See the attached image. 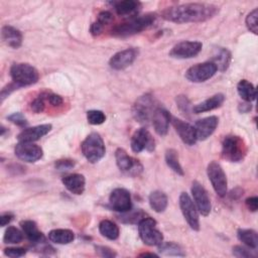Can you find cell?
<instances>
[{"mask_svg": "<svg viewBox=\"0 0 258 258\" xmlns=\"http://www.w3.org/2000/svg\"><path fill=\"white\" fill-rule=\"evenodd\" d=\"M219 12V7L208 3H185L170 6L161 12V17L175 23L203 22L213 18Z\"/></svg>", "mask_w": 258, "mask_h": 258, "instance_id": "6da1fadb", "label": "cell"}, {"mask_svg": "<svg viewBox=\"0 0 258 258\" xmlns=\"http://www.w3.org/2000/svg\"><path fill=\"white\" fill-rule=\"evenodd\" d=\"M156 15L153 13L130 17L128 20L113 26L111 29V34L116 37H127L134 35L150 27L154 23Z\"/></svg>", "mask_w": 258, "mask_h": 258, "instance_id": "7a4b0ae2", "label": "cell"}, {"mask_svg": "<svg viewBox=\"0 0 258 258\" xmlns=\"http://www.w3.org/2000/svg\"><path fill=\"white\" fill-rule=\"evenodd\" d=\"M248 148L245 141L238 135H227L222 141V156L230 162L242 161Z\"/></svg>", "mask_w": 258, "mask_h": 258, "instance_id": "3957f363", "label": "cell"}, {"mask_svg": "<svg viewBox=\"0 0 258 258\" xmlns=\"http://www.w3.org/2000/svg\"><path fill=\"white\" fill-rule=\"evenodd\" d=\"M81 150L85 158L90 163H97L104 157L106 153L104 140L97 132L90 133L83 140L81 144Z\"/></svg>", "mask_w": 258, "mask_h": 258, "instance_id": "277c9868", "label": "cell"}, {"mask_svg": "<svg viewBox=\"0 0 258 258\" xmlns=\"http://www.w3.org/2000/svg\"><path fill=\"white\" fill-rule=\"evenodd\" d=\"M10 76L17 86L25 87L35 84L39 79L38 71L26 62H16L10 68Z\"/></svg>", "mask_w": 258, "mask_h": 258, "instance_id": "5b68a950", "label": "cell"}, {"mask_svg": "<svg viewBox=\"0 0 258 258\" xmlns=\"http://www.w3.org/2000/svg\"><path fill=\"white\" fill-rule=\"evenodd\" d=\"M157 223L150 217H143L138 222V233L142 242L148 246H158L163 242V235L156 227Z\"/></svg>", "mask_w": 258, "mask_h": 258, "instance_id": "8992f818", "label": "cell"}, {"mask_svg": "<svg viewBox=\"0 0 258 258\" xmlns=\"http://www.w3.org/2000/svg\"><path fill=\"white\" fill-rule=\"evenodd\" d=\"M155 108L156 106L154 104L152 96L149 94H145L143 96H140L135 101L132 107V115L137 122L141 124H147L152 119Z\"/></svg>", "mask_w": 258, "mask_h": 258, "instance_id": "52a82bcc", "label": "cell"}, {"mask_svg": "<svg viewBox=\"0 0 258 258\" xmlns=\"http://www.w3.org/2000/svg\"><path fill=\"white\" fill-rule=\"evenodd\" d=\"M116 164L120 171L129 176H138L143 171V165L141 162L130 156L123 148H118L115 151Z\"/></svg>", "mask_w": 258, "mask_h": 258, "instance_id": "ba28073f", "label": "cell"}, {"mask_svg": "<svg viewBox=\"0 0 258 258\" xmlns=\"http://www.w3.org/2000/svg\"><path fill=\"white\" fill-rule=\"evenodd\" d=\"M207 174L216 194L223 198L227 195L228 180L223 167L217 161H211L207 167Z\"/></svg>", "mask_w": 258, "mask_h": 258, "instance_id": "9c48e42d", "label": "cell"}, {"mask_svg": "<svg viewBox=\"0 0 258 258\" xmlns=\"http://www.w3.org/2000/svg\"><path fill=\"white\" fill-rule=\"evenodd\" d=\"M179 208L182 213V216L188 226L194 231L200 230V219H199V212L195 206L194 201L188 196V194L182 191L179 196Z\"/></svg>", "mask_w": 258, "mask_h": 258, "instance_id": "30bf717a", "label": "cell"}, {"mask_svg": "<svg viewBox=\"0 0 258 258\" xmlns=\"http://www.w3.org/2000/svg\"><path fill=\"white\" fill-rule=\"evenodd\" d=\"M218 69L214 62L205 61L201 63H197L190 68H188L185 72V78L192 83H203L211 79L216 73Z\"/></svg>", "mask_w": 258, "mask_h": 258, "instance_id": "8fae6325", "label": "cell"}, {"mask_svg": "<svg viewBox=\"0 0 258 258\" xmlns=\"http://www.w3.org/2000/svg\"><path fill=\"white\" fill-rule=\"evenodd\" d=\"M190 191H191L194 203H195V206H196L198 212L202 216L207 217L211 213V210H212L211 200H210L207 189L204 187V185L202 183L195 180V181H192Z\"/></svg>", "mask_w": 258, "mask_h": 258, "instance_id": "7c38bea8", "label": "cell"}, {"mask_svg": "<svg viewBox=\"0 0 258 258\" xmlns=\"http://www.w3.org/2000/svg\"><path fill=\"white\" fill-rule=\"evenodd\" d=\"M203 48V43L201 41H189L183 40L177 42L172 46L169 51V56L178 59L191 58L198 55Z\"/></svg>", "mask_w": 258, "mask_h": 258, "instance_id": "4fadbf2b", "label": "cell"}, {"mask_svg": "<svg viewBox=\"0 0 258 258\" xmlns=\"http://www.w3.org/2000/svg\"><path fill=\"white\" fill-rule=\"evenodd\" d=\"M131 149L135 153H139L143 150L149 152L155 149V140L146 128L137 129L131 137Z\"/></svg>", "mask_w": 258, "mask_h": 258, "instance_id": "5bb4252c", "label": "cell"}, {"mask_svg": "<svg viewBox=\"0 0 258 258\" xmlns=\"http://www.w3.org/2000/svg\"><path fill=\"white\" fill-rule=\"evenodd\" d=\"M109 206L112 210L119 213H127L132 208L131 195L123 187L114 188L109 197Z\"/></svg>", "mask_w": 258, "mask_h": 258, "instance_id": "9a60e30c", "label": "cell"}, {"mask_svg": "<svg viewBox=\"0 0 258 258\" xmlns=\"http://www.w3.org/2000/svg\"><path fill=\"white\" fill-rule=\"evenodd\" d=\"M14 153L20 160L25 162H30V163L36 162L43 155L42 148L39 145L34 144L33 142H20V141L15 145Z\"/></svg>", "mask_w": 258, "mask_h": 258, "instance_id": "2e32d148", "label": "cell"}, {"mask_svg": "<svg viewBox=\"0 0 258 258\" xmlns=\"http://www.w3.org/2000/svg\"><path fill=\"white\" fill-rule=\"evenodd\" d=\"M138 54V50L136 48H126L120 50L113 54V56L109 60V66L111 69L116 71H121L129 66H131L136 59Z\"/></svg>", "mask_w": 258, "mask_h": 258, "instance_id": "e0dca14e", "label": "cell"}, {"mask_svg": "<svg viewBox=\"0 0 258 258\" xmlns=\"http://www.w3.org/2000/svg\"><path fill=\"white\" fill-rule=\"evenodd\" d=\"M171 124L182 142L186 145H194L197 142L196 130L192 125L175 117H171Z\"/></svg>", "mask_w": 258, "mask_h": 258, "instance_id": "ac0fdd59", "label": "cell"}, {"mask_svg": "<svg viewBox=\"0 0 258 258\" xmlns=\"http://www.w3.org/2000/svg\"><path fill=\"white\" fill-rule=\"evenodd\" d=\"M219 124V118L217 116H209L203 119H200L195 124V130L198 140L208 139L216 130Z\"/></svg>", "mask_w": 258, "mask_h": 258, "instance_id": "d6986e66", "label": "cell"}, {"mask_svg": "<svg viewBox=\"0 0 258 258\" xmlns=\"http://www.w3.org/2000/svg\"><path fill=\"white\" fill-rule=\"evenodd\" d=\"M151 121L155 132L160 136H164L168 132L169 123L171 121V115L164 108L156 107L152 115Z\"/></svg>", "mask_w": 258, "mask_h": 258, "instance_id": "ffe728a7", "label": "cell"}, {"mask_svg": "<svg viewBox=\"0 0 258 258\" xmlns=\"http://www.w3.org/2000/svg\"><path fill=\"white\" fill-rule=\"evenodd\" d=\"M51 124H41L33 127L24 128L18 134L17 139L20 142H34L46 135L51 130Z\"/></svg>", "mask_w": 258, "mask_h": 258, "instance_id": "44dd1931", "label": "cell"}, {"mask_svg": "<svg viewBox=\"0 0 258 258\" xmlns=\"http://www.w3.org/2000/svg\"><path fill=\"white\" fill-rule=\"evenodd\" d=\"M66 188L74 195H82L86 187V178L81 173H72L62 177L61 179Z\"/></svg>", "mask_w": 258, "mask_h": 258, "instance_id": "7402d4cb", "label": "cell"}, {"mask_svg": "<svg viewBox=\"0 0 258 258\" xmlns=\"http://www.w3.org/2000/svg\"><path fill=\"white\" fill-rule=\"evenodd\" d=\"M2 40L12 48H18L22 44V33L19 29L11 26L4 25L1 29Z\"/></svg>", "mask_w": 258, "mask_h": 258, "instance_id": "603a6c76", "label": "cell"}, {"mask_svg": "<svg viewBox=\"0 0 258 258\" xmlns=\"http://www.w3.org/2000/svg\"><path fill=\"white\" fill-rule=\"evenodd\" d=\"M20 227L25 237L34 244H40L44 242V235L39 231L36 223L31 220H24L20 222Z\"/></svg>", "mask_w": 258, "mask_h": 258, "instance_id": "cb8c5ba5", "label": "cell"}, {"mask_svg": "<svg viewBox=\"0 0 258 258\" xmlns=\"http://www.w3.org/2000/svg\"><path fill=\"white\" fill-rule=\"evenodd\" d=\"M224 101H225V96L223 94H221V93L215 94L214 96L210 97L209 99L194 106L191 108V111L195 114H201L204 112L212 111V110H215V109L221 107L222 104L224 103Z\"/></svg>", "mask_w": 258, "mask_h": 258, "instance_id": "d4e9b609", "label": "cell"}, {"mask_svg": "<svg viewBox=\"0 0 258 258\" xmlns=\"http://www.w3.org/2000/svg\"><path fill=\"white\" fill-rule=\"evenodd\" d=\"M111 4L113 5L116 13L120 16H126V15L133 14L141 6V3L139 1H135V0L116 1V2H112Z\"/></svg>", "mask_w": 258, "mask_h": 258, "instance_id": "484cf974", "label": "cell"}, {"mask_svg": "<svg viewBox=\"0 0 258 258\" xmlns=\"http://www.w3.org/2000/svg\"><path fill=\"white\" fill-rule=\"evenodd\" d=\"M148 201L151 209L156 213H162L167 208V204H168L167 196L161 190L156 189L151 191L149 195Z\"/></svg>", "mask_w": 258, "mask_h": 258, "instance_id": "4316f807", "label": "cell"}, {"mask_svg": "<svg viewBox=\"0 0 258 258\" xmlns=\"http://www.w3.org/2000/svg\"><path fill=\"white\" fill-rule=\"evenodd\" d=\"M48 239L50 242L66 245L70 244L75 239V234L69 229H53L48 233Z\"/></svg>", "mask_w": 258, "mask_h": 258, "instance_id": "83f0119b", "label": "cell"}, {"mask_svg": "<svg viewBox=\"0 0 258 258\" xmlns=\"http://www.w3.org/2000/svg\"><path fill=\"white\" fill-rule=\"evenodd\" d=\"M211 61L216 64L218 71L225 72L231 62V52L227 48L219 47L216 53L213 55Z\"/></svg>", "mask_w": 258, "mask_h": 258, "instance_id": "f1b7e54d", "label": "cell"}, {"mask_svg": "<svg viewBox=\"0 0 258 258\" xmlns=\"http://www.w3.org/2000/svg\"><path fill=\"white\" fill-rule=\"evenodd\" d=\"M238 239L252 250H256L258 247L257 232L252 229H239L237 231Z\"/></svg>", "mask_w": 258, "mask_h": 258, "instance_id": "f546056e", "label": "cell"}, {"mask_svg": "<svg viewBox=\"0 0 258 258\" xmlns=\"http://www.w3.org/2000/svg\"><path fill=\"white\" fill-rule=\"evenodd\" d=\"M239 96L245 101L251 103L256 99V88L247 80H241L237 85Z\"/></svg>", "mask_w": 258, "mask_h": 258, "instance_id": "4dcf8cb0", "label": "cell"}, {"mask_svg": "<svg viewBox=\"0 0 258 258\" xmlns=\"http://www.w3.org/2000/svg\"><path fill=\"white\" fill-rule=\"evenodd\" d=\"M99 231L103 237L109 240H116L120 234L118 226L110 220L101 221L99 224Z\"/></svg>", "mask_w": 258, "mask_h": 258, "instance_id": "1f68e13d", "label": "cell"}, {"mask_svg": "<svg viewBox=\"0 0 258 258\" xmlns=\"http://www.w3.org/2000/svg\"><path fill=\"white\" fill-rule=\"evenodd\" d=\"M165 162L167 164V166L174 171L175 173L179 174V175H183V169L182 166L179 163V159H178V154L177 151L175 149L169 148L165 151Z\"/></svg>", "mask_w": 258, "mask_h": 258, "instance_id": "d6a6232c", "label": "cell"}, {"mask_svg": "<svg viewBox=\"0 0 258 258\" xmlns=\"http://www.w3.org/2000/svg\"><path fill=\"white\" fill-rule=\"evenodd\" d=\"M158 251L161 254L168 255V256H184L185 255L182 248L174 242H162L161 244L158 245Z\"/></svg>", "mask_w": 258, "mask_h": 258, "instance_id": "836d02e7", "label": "cell"}, {"mask_svg": "<svg viewBox=\"0 0 258 258\" xmlns=\"http://www.w3.org/2000/svg\"><path fill=\"white\" fill-rule=\"evenodd\" d=\"M23 240V232L13 226H8L3 236V242L6 244H19Z\"/></svg>", "mask_w": 258, "mask_h": 258, "instance_id": "e575fe53", "label": "cell"}, {"mask_svg": "<svg viewBox=\"0 0 258 258\" xmlns=\"http://www.w3.org/2000/svg\"><path fill=\"white\" fill-rule=\"evenodd\" d=\"M258 8H254L251 12L248 13L245 19L247 28L254 34L258 33Z\"/></svg>", "mask_w": 258, "mask_h": 258, "instance_id": "d590c367", "label": "cell"}, {"mask_svg": "<svg viewBox=\"0 0 258 258\" xmlns=\"http://www.w3.org/2000/svg\"><path fill=\"white\" fill-rule=\"evenodd\" d=\"M87 120L91 125H101L106 121V115L101 110H89Z\"/></svg>", "mask_w": 258, "mask_h": 258, "instance_id": "8d00e7d4", "label": "cell"}, {"mask_svg": "<svg viewBox=\"0 0 258 258\" xmlns=\"http://www.w3.org/2000/svg\"><path fill=\"white\" fill-rule=\"evenodd\" d=\"M46 95L47 93L41 94L38 97H36L31 103H30V109L38 114V113H42L45 109V100H46Z\"/></svg>", "mask_w": 258, "mask_h": 258, "instance_id": "74e56055", "label": "cell"}, {"mask_svg": "<svg viewBox=\"0 0 258 258\" xmlns=\"http://www.w3.org/2000/svg\"><path fill=\"white\" fill-rule=\"evenodd\" d=\"M233 255L238 257V258H250V257H255L256 255L252 253L250 248H246L240 245L234 246L233 247Z\"/></svg>", "mask_w": 258, "mask_h": 258, "instance_id": "f35d334b", "label": "cell"}, {"mask_svg": "<svg viewBox=\"0 0 258 258\" xmlns=\"http://www.w3.org/2000/svg\"><path fill=\"white\" fill-rule=\"evenodd\" d=\"M175 101H176V104H177L178 109H179L183 114L189 113V111H190V102H189V100L187 99L186 96L179 95V96L176 97Z\"/></svg>", "mask_w": 258, "mask_h": 258, "instance_id": "ab89813d", "label": "cell"}, {"mask_svg": "<svg viewBox=\"0 0 258 258\" xmlns=\"http://www.w3.org/2000/svg\"><path fill=\"white\" fill-rule=\"evenodd\" d=\"M4 255L11 257V258H17L24 256L26 254V249L22 247H8L4 249Z\"/></svg>", "mask_w": 258, "mask_h": 258, "instance_id": "60d3db41", "label": "cell"}, {"mask_svg": "<svg viewBox=\"0 0 258 258\" xmlns=\"http://www.w3.org/2000/svg\"><path fill=\"white\" fill-rule=\"evenodd\" d=\"M7 119H8L11 123H13V124H15V125H17V126L24 127V126L27 125V120H26L25 116H24L22 113H20V112H16V113H13V114L9 115V116L7 117Z\"/></svg>", "mask_w": 258, "mask_h": 258, "instance_id": "b9f144b4", "label": "cell"}, {"mask_svg": "<svg viewBox=\"0 0 258 258\" xmlns=\"http://www.w3.org/2000/svg\"><path fill=\"white\" fill-rule=\"evenodd\" d=\"M75 165H76L75 160L69 159V158L58 159L54 163L55 168L58 170H69V169H72L73 167H75Z\"/></svg>", "mask_w": 258, "mask_h": 258, "instance_id": "7bdbcfd3", "label": "cell"}, {"mask_svg": "<svg viewBox=\"0 0 258 258\" xmlns=\"http://www.w3.org/2000/svg\"><path fill=\"white\" fill-rule=\"evenodd\" d=\"M112 19H113L112 13H111L110 11H106V10L101 11V12L98 14V17H97V21H98L100 24H102L104 27H105L106 25H108L109 23H111Z\"/></svg>", "mask_w": 258, "mask_h": 258, "instance_id": "ee69618b", "label": "cell"}, {"mask_svg": "<svg viewBox=\"0 0 258 258\" xmlns=\"http://www.w3.org/2000/svg\"><path fill=\"white\" fill-rule=\"evenodd\" d=\"M96 252L102 257H115L116 253L109 247L106 246H96Z\"/></svg>", "mask_w": 258, "mask_h": 258, "instance_id": "f6af8a7d", "label": "cell"}, {"mask_svg": "<svg viewBox=\"0 0 258 258\" xmlns=\"http://www.w3.org/2000/svg\"><path fill=\"white\" fill-rule=\"evenodd\" d=\"M46 99L48 101V103L51 105V106H54V107H57V106H60L63 102L62 98L59 96V95H56V94H52V93H47V96H46Z\"/></svg>", "mask_w": 258, "mask_h": 258, "instance_id": "bcb514c9", "label": "cell"}, {"mask_svg": "<svg viewBox=\"0 0 258 258\" xmlns=\"http://www.w3.org/2000/svg\"><path fill=\"white\" fill-rule=\"evenodd\" d=\"M17 88H20L19 86H17L15 83H12V84H9L7 85L6 87H4L2 90H1V102L4 101V99L6 97H8L15 89Z\"/></svg>", "mask_w": 258, "mask_h": 258, "instance_id": "7dc6e473", "label": "cell"}, {"mask_svg": "<svg viewBox=\"0 0 258 258\" xmlns=\"http://www.w3.org/2000/svg\"><path fill=\"white\" fill-rule=\"evenodd\" d=\"M245 204H246V207L248 208L249 211L256 212L257 209H258V198L256 196L250 197V198L246 199Z\"/></svg>", "mask_w": 258, "mask_h": 258, "instance_id": "c3c4849f", "label": "cell"}, {"mask_svg": "<svg viewBox=\"0 0 258 258\" xmlns=\"http://www.w3.org/2000/svg\"><path fill=\"white\" fill-rule=\"evenodd\" d=\"M104 28H105V27H104L102 24H100V23L96 20L95 22L92 23V25H91V27H90V32H91V34H92L93 36H99V35L103 32Z\"/></svg>", "mask_w": 258, "mask_h": 258, "instance_id": "681fc988", "label": "cell"}, {"mask_svg": "<svg viewBox=\"0 0 258 258\" xmlns=\"http://www.w3.org/2000/svg\"><path fill=\"white\" fill-rule=\"evenodd\" d=\"M13 215L10 213H5L3 215H1L0 217V225L1 227H5L6 225H8L12 220H13Z\"/></svg>", "mask_w": 258, "mask_h": 258, "instance_id": "f907efd6", "label": "cell"}, {"mask_svg": "<svg viewBox=\"0 0 258 258\" xmlns=\"http://www.w3.org/2000/svg\"><path fill=\"white\" fill-rule=\"evenodd\" d=\"M251 109H252V106L249 102H246V103H243V104L239 105V111L241 113H248L249 111H251Z\"/></svg>", "mask_w": 258, "mask_h": 258, "instance_id": "816d5d0a", "label": "cell"}, {"mask_svg": "<svg viewBox=\"0 0 258 258\" xmlns=\"http://www.w3.org/2000/svg\"><path fill=\"white\" fill-rule=\"evenodd\" d=\"M140 257H146V256H151V257H157V255L156 254H154V253H148V252H145V253H141L140 255H139Z\"/></svg>", "mask_w": 258, "mask_h": 258, "instance_id": "f5cc1de1", "label": "cell"}]
</instances>
